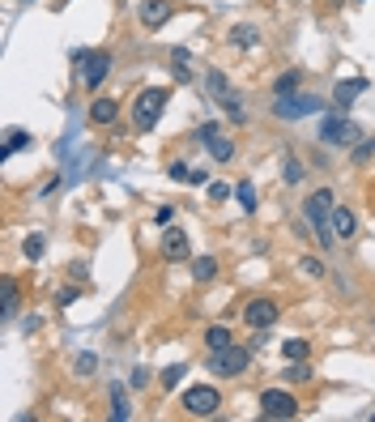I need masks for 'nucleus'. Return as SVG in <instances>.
Segmentation results:
<instances>
[{"mask_svg":"<svg viewBox=\"0 0 375 422\" xmlns=\"http://www.w3.org/2000/svg\"><path fill=\"white\" fill-rule=\"evenodd\" d=\"M167 98H171V90H162V85L141 90V94L132 98V128H137V132H154L158 115L167 111Z\"/></svg>","mask_w":375,"mask_h":422,"instance_id":"nucleus-1","label":"nucleus"},{"mask_svg":"<svg viewBox=\"0 0 375 422\" xmlns=\"http://www.w3.org/2000/svg\"><path fill=\"white\" fill-rule=\"evenodd\" d=\"M209 371L222 376V380H239L252 371V350L248 346H226V350H213L209 354Z\"/></svg>","mask_w":375,"mask_h":422,"instance_id":"nucleus-2","label":"nucleus"},{"mask_svg":"<svg viewBox=\"0 0 375 422\" xmlns=\"http://www.w3.org/2000/svg\"><path fill=\"white\" fill-rule=\"evenodd\" d=\"M184 414L188 418H213L218 414V406H222V393L213 389V384H192L188 393H184Z\"/></svg>","mask_w":375,"mask_h":422,"instance_id":"nucleus-3","label":"nucleus"},{"mask_svg":"<svg viewBox=\"0 0 375 422\" xmlns=\"http://www.w3.org/2000/svg\"><path fill=\"white\" fill-rule=\"evenodd\" d=\"M260 414H265V418H278V422H290V418L303 414V406H299V397L286 393V389H265V393H260Z\"/></svg>","mask_w":375,"mask_h":422,"instance_id":"nucleus-4","label":"nucleus"},{"mask_svg":"<svg viewBox=\"0 0 375 422\" xmlns=\"http://www.w3.org/2000/svg\"><path fill=\"white\" fill-rule=\"evenodd\" d=\"M77 68H81V85H85L90 94H98V85H102L107 73H111V51H81V56H77Z\"/></svg>","mask_w":375,"mask_h":422,"instance_id":"nucleus-5","label":"nucleus"},{"mask_svg":"<svg viewBox=\"0 0 375 422\" xmlns=\"http://www.w3.org/2000/svg\"><path fill=\"white\" fill-rule=\"evenodd\" d=\"M320 107H324V98L303 94V90H295V94H286V98H273V115H278V120H303V115H316Z\"/></svg>","mask_w":375,"mask_h":422,"instance_id":"nucleus-6","label":"nucleus"},{"mask_svg":"<svg viewBox=\"0 0 375 422\" xmlns=\"http://www.w3.org/2000/svg\"><path fill=\"white\" fill-rule=\"evenodd\" d=\"M205 90H209V98H213V102H222L235 120H243V102H239V94H235V85L226 81V73H222V68H209V73H205Z\"/></svg>","mask_w":375,"mask_h":422,"instance_id":"nucleus-7","label":"nucleus"},{"mask_svg":"<svg viewBox=\"0 0 375 422\" xmlns=\"http://www.w3.org/2000/svg\"><path fill=\"white\" fill-rule=\"evenodd\" d=\"M196 141L213 154V162H231V158H235V141H231V137L222 132V124H213V120L196 128Z\"/></svg>","mask_w":375,"mask_h":422,"instance_id":"nucleus-8","label":"nucleus"},{"mask_svg":"<svg viewBox=\"0 0 375 422\" xmlns=\"http://www.w3.org/2000/svg\"><path fill=\"white\" fill-rule=\"evenodd\" d=\"M320 141L324 145H354L359 141V124L346 120V115H333V120L320 124Z\"/></svg>","mask_w":375,"mask_h":422,"instance_id":"nucleus-9","label":"nucleus"},{"mask_svg":"<svg viewBox=\"0 0 375 422\" xmlns=\"http://www.w3.org/2000/svg\"><path fill=\"white\" fill-rule=\"evenodd\" d=\"M278 316H282L278 299H248V307H243L248 329H273V325H278Z\"/></svg>","mask_w":375,"mask_h":422,"instance_id":"nucleus-10","label":"nucleus"},{"mask_svg":"<svg viewBox=\"0 0 375 422\" xmlns=\"http://www.w3.org/2000/svg\"><path fill=\"white\" fill-rule=\"evenodd\" d=\"M171 13H175L171 0H141V9H137V17H141L145 30H162L171 21Z\"/></svg>","mask_w":375,"mask_h":422,"instance_id":"nucleus-11","label":"nucleus"},{"mask_svg":"<svg viewBox=\"0 0 375 422\" xmlns=\"http://www.w3.org/2000/svg\"><path fill=\"white\" fill-rule=\"evenodd\" d=\"M329 226H333V235H337V239H346V243H350V239H359V213H354L350 205H337V209H333V218H329Z\"/></svg>","mask_w":375,"mask_h":422,"instance_id":"nucleus-12","label":"nucleus"},{"mask_svg":"<svg viewBox=\"0 0 375 422\" xmlns=\"http://www.w3.org/2000/svg\"><path fill=\"white\" fill-rule=\"evenodd\" d=\"M162 260H188V235L179 226H167V235H162Z\"/></svg>","mask_w":375,"mask_h":422,"instance_id":"nucleus-13","label":"nucleus"},{"mask_svg":"<svg viewBox=\"0 0 375 422\" xmlns=\"http://www.w3.org/2000/svg\"><path fill=\"white\" fill-rule=\"evenodd\" d=\"M363 90H367V77H350V81H337V90H333V107H337V111H346V107H350V102H354Z\"/></svg>","mask_w":375,"mask_h":422,"instance_id":"nucleus-14","label":"nucleus"},{"mask_svg":"<svg viewBox=\"0 0 375 422\" xmlns=\"http://www.w3.org/2000/svg\"><path fill=\"white\" fill-rule=\"evenodd\" d=\"M90 120L94 124H115L120 120V102L115 98H94L90 102Z\"/></svg>","mask_w":375,"mask_h":422,"instance_id":"nucleus-15","label":"nucleus"},{"mask_svg":"<svg viewBox=\"0 0 375 422\" xmlns=\"http://www.w3.org/2000/svg\"><path fill=\"white\" fill-rule=\"evenodd\" d=\"M171 73H175V81H192V51L188 47L171 51Z\"/></svg>","mask_w":375,"mask_h":422,"instance_id":"nucleus-16","label":"nucleus"},{"mask_svg":"<svg viewBox=\"0 0 375 422\" xmlns=\"http://www.w3.org/2000/svg\"><path fill=\"white\" fill-rule=\"evenodd\" d=\"M303 85V68H286L278 81H273V98H286V94H295Z\"/></svg>","mask_w":375,"mask_h":422,"instance_id":"nucleus-17","label":"nucleus"},{"mask_svg":"<svg viewBox=\"0 0 375 422\" xmlns=\"http://www.w3.org/2000/svg\"><path fill=\"white\" fill-rule=\"evenodd\" d=\"M213 278H218V256H196V260H192V282L209 286Z\"/></svg>","mask_w":375,"mask_h":422,"instance_id":"nucleus-18","label":"nucleus"},{"mask_svg":"<svg viewBox=\"0 0 375 422\" xmlns=\"http://www.w3.org/2000/svg\"><path fill=\"white\" fill-rule=\"evenodd\" d=\"M205 346H209V354H213V350H226V346H235V333H231L226 325H209V329H205Z\"/></svg>","mask_w":375,"mask_h":422,"instance_id":"nucleus-19","label":"nucleus"},{"mask_svg":"<svg viewBox=\"0 0 375 422\" xmlns=\"http://www.w3.org/2000/svg\"><path fill=\"white\" fill-rule=\"evenodd\" d=\"M235 201H239L243 213H256V205H260V201H256V184H252V179H239V184H235Z\"/></svg>","mask_w":375,"mask_h":422,"instance_id":"nucleus-20","label":"nucleus"},{"mask_svg":"<svg viewBox=\"0 0 375 422\" xmlns=\"http://www.w3.org/2000/svg\"><path fill=\"white\" fill-rule=\"evenodd\" d=\"M26 145H30V132H21V128H9V137H4V149H0V158L9 162V158H13L17 149H26Z\"/></svg>","mask_w":375,"mask_h":422,"instance_id":"nucleus-21","label":"nucleus"},{"mask_svg":"<svg viewBox=\"0 0 375 422\" xmlns=\"http://www.w3.org/2000/svg\"><path fill=\"white\" fill-rule=\"evenodd\" d=\"M0 307H4V316H13V312H17V282H13L9 273L0 278Z\"/></svg>","mask_w":375,"mask_h":422,"instance_id":"nucleus-22","label":"nucleus"},{"mask_svg":"<svg viewBox=\"0 0 375 422\" xmlns=\"http://www.w3.org/2000/svg\"><path fill=\"white\" fill-rule=\"evenodd\" d=\"M312 376H316V371L307 367V359H295V363H290V367L282 371V380H286V384H307Z\"/></svg>","mask_w":375,"mask_h":422,"instance_id":"nucleus-23","label":"nucleus"},{"mask_svg":"<svg viewBox=\"0 0 375 422\" xmlns=\"http://www.w3.org/2000/svg\"><path fill=\"white\" fill-rule=\"evenodd\" d=\"M282 354H286L290 363H295V359H307V354H312V342H307V337H286V342H282Z\"/></svg>","mask_w":375,"mask_h":422,"instance_id":"nucleus-24","label":"nucleus"},{"mask_svg":"<svg viewBox=\"0 0 375 422\" xmlns=\"http://www.w3.org/2000/svg\"><path fill=\"white\" fill-rule=\"evenodd\" d=\"M111 418L115 422L128 418V393H124V384H111Z\"/></svg>","mask_w":375,"mask_h":422,"instance_id":"nucleus-25","label":"nucleus"},{"mask_svg":"<svg viewBox=\"0 0 375 422\" xmlns=\"http://www.w3.org/2000/svg\"><path fill=\"white\" fill-rule=\"evenodd\" d=\"M184 376H188V367H184V363H175V367H167V371L158 376V384H162V393H171V389H179V384H184Z\"/></svg>","mask_w":375,"mask_h":422,"instance_id":"nucleus-26","label":"nucleus"},{"mask_svg":"<svg viewBox=\"0 0 375 422\" xmlns=\"http://www.w3.org/2000/svg\"><path fill=\"white\" fill-rule=\"evenodd\" d=\"M303 171H307V167H303L295 154H286V171H282V179H286L290 188H299V184H303Z\"/></svg>","mask_w":375,"mask_h":422,"instance_id":"nucleus-27","label":"nucleus"},{"mask_svg":"<svg viewBox=\"0 0 375 422\" xmlns=\"http://www.w3.org/2000/svg\"><path fill=\"white\" fill-rule=\"evenodd\" d=\"M43 248H47V239H43L38 231L21 239V256H26V260H38V256H43Z\"/></svg>","mask_w":375,"mask_h":422,"instance_id":"nucleus-28","label":"nucleus"},{"mask_svg":"<svg viewBox=\"0 0 375 422\" xmlns=\"http://www.w3.org/2000/svg\"><path fill=\"white\" fill-rule=\"evenodd\" d=\"M231 43H239V47H256L260 34H256V26H235V30H231Z\"/></svg>","mask_w":375,"mask_h":422,"instance_id":"nucleus-29","label":"nucleus"},{"mask_svg":"<svg viewBox=\"0 0 375 422\" xmlns=\"http://www.w3.org/2000/svg\"><path fill=\"white\" fill-rule=\"evenodd\" d=\"M299 269H303L307 278H324V260H320V256H303V260H299Z\"/></svg>","mask_w":375,"mask_h":422,"instance_id":"nucleus-30","label":"nucleus"},{"mask_svg":"<svg viewBox=\"0 0 375 422\" xmlns=\"http://www.w3.org/2000/svg\"><path fill=\"white\" fill-rule=\"evenodd\" d=\"M77 299H81V286H60V290H56V303H60V307H68V303H77Z\"/></svg>","mask_w":375,"mask_h":422,"instance_id":"nucleus-31","label":"nucleus"},{"mask_svg":"<svg viewBox=\"0 0 375 422\" xmlns=\"http://www.w3.org/2000/svg\"><path fill=\"white\" fill-rule=\"evenodd\" d=\"M167 175H171L175 184H188V175H192V167H188V162H171V167H167Z\"/></svg>","mask_w":375,"mask_h":422,"instance_id":"nucleus-32","label":"nucleus"},{"mask_svg":"<svg viewBox=\"0 0 375 422\" xmlns=\"http://www.w3.org/2000/svg\"><path fill=\"white\" fill-rule=\"evenodd\" d=\"M154 222H158V226H171V222H175V205H158V209H154Z\"/></svg>","mask_w":375,"mask_h":422,"instance_id":"nucleus-33","label":"nucleus"},{"mask_svg":"<svg viewBox=\"0 0 375 422\" xmlns=\"http://www.w3.org/2000/svg\"><path fill=\"white\" fill-rule=\"evenodd\" d=\"M94 367H98V354H81L77 359V376H90Z\"/></svg>","mask_w":375,"mask_h":422,"instance_id":"nucleus-34","label":"nucleus"},{"mask_svg":"<svg viewBox=\"0 0 375 422\" xmlns=\"http://www.w3.org/2000/svg\"><path fill=\"white\" fill-rule=\"evenodd\" d=\"M231 192H235L231 184H209V201H226Z\"/></svg>","mask_w":375,"mask_h":422,"instance_id":"nucleus-35","label":"nucleus"},{"mask_svg":"<svg viewBox=\"0 0 375 422\" xmlns=\"http://www.w3.org/2000/svg\"><path fill=\"white\" fill-rule=\"evenodd\" d=\"M375 154V141H363V145H359V149H354V162H367V158H371Z\"/></svg>","mask_w":375,"mask_h":422,"instance_id":"nucleus-36","label":"nucleus"},{"mask_svg":"<svg viewBox=\"0 0 375 422\" xmlns=\"http://www.w3.org/2000/svg\"><path fill=\"white\" fill-rule=\"evenodd\" d=\"M188 184H196V188H201V184H209V171H205V167H201V171H192V175H188Z\"/></svg>","mask_w":375,"mask_h":422,"instance_id":"nucleus-37","label":"nucleus"},{"mask_svg":"<svg viewBox=\"0 0 375 422\" xmlns=\"http://www.w3.org/2000/svg\"><path fill=\"white\" fill-rule=\"evenodd\" d=\"M128 384H132V389H145V384H149V376H145V371H132V376H128Z\"/></svg>","mask_w":375,"mask_h":422,"instance_id":"nucleus-38","label":"nucleus"}]
</instances>
